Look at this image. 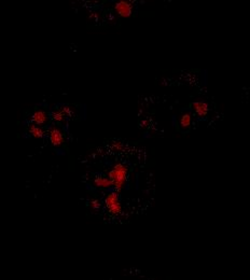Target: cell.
<instances>
[{
	"label": "cell",
	"instance_id": "1",
	"mask_svg": "<svg viewBox=\"0 0 250 280\" xmlns=\"http://www.w3.org/2000/svg\"><path fill=\"white\" fill-rule=\"evenodd\" d=\"M127 175H129V169H127V167L124 164L121 163L116 164L109 171L108 178L111 180L112 186H115L117 192H120L123 189L127 179Z\"/></svg>",
	"mask_w": 250,
	"mask_h": 280
},
{
	"label": "cell",
	"instance_id": "11",
	"mask_svg": "<svg viewBox=\"0 0 250 280\" xmlns=\"http://www.w3.org/2000/svg\"><path fill=\"white\" fill-rule=\"evenodd\" d=\"M90 206H91V208L92 209H99L100 207V200H97V199H92L91 200V204H90Z\"/></svg>",
	"mask_w": 250,
	"mask_h": 280
},
{
	"label": "cell",
	"instance_id": "10",
	"mask_svg": "<svg viewBox=\"0 0 250 280\" xmlns=\"http://www.w3.org/2000/svg\"><path fill=\"white\" fill-rule=\"evenodd\" d=\"M65 119V115L63 114L62 110H57L53 114V120H55L57 122H62Z\"/></svg>",
	"mask_w": 250,
	"mask_h": 280
},
{
	"label": "cell",
	"instance_id": "12",
	"mask_svg": "<svg viewBox=\"0 0 250 280\" xmlns=\"http://www.w3.org/2000/svg\"><path fill=\"white\" fill-rule=\"evenodd\" d=\"M112 148L117 151H122L123 150V145H122V142L120 141H116L114 142V145H112Z\"/></svg>",
	"mask_w": 250,
	"mask_h": 280
},
{
	"label": "cell",
	"instance_id": "3",
	"mask_svg": "<svg viewBox=\"0 0 250 280\" xmlns=\"http://www.w3.org/2000/svg\"><path fill=\"white\" fill-rule=\"evenodd\" d=\"M115 9L117 13L122 17H130L133 13V6L131 2L125 1V0H121L115 4Z\"/></svg>",
	"mask_w": 250,
	"mask_h": 280
},
{
	"label": "cell",
	"instance_id": "9",
	"mask_svg": "<svg viewBox=\"0 0 250 280\" xmlns=\"http://www.w3.org/2000/svg\"><path fill=\"white\" fill-rule=\"evenodd\" d=\"M180 125L183 129H188V127H190L191 125V115H183V116H181V119H180Z\"/></svg>",
	"mask_w": 250,
	"mask_h": 280
},
{
	"label": "cell",
	"instance_id": "6",
	"mask_svg": "<svg viewBox=\"0 0 250 280\" xmlns=\"http://www.w3.org/2000/svg\"><path fill=\"white\" fill-rule=\"evenodd\" d=\"M94 185L100 189H109L112 186V182L109 178L104 176H99L94 179Z\"/></svg>",
	"mask_w": 250,
	"mask_h": 280
},
{
	"label": "cell",
	"instance_id": "7",
	"mask_svg": "<svg viewBox=\"0 0 250 280\" xmlns=\"http://www.w3.org/2000/svg\"><path fill=\"white\" fill-rule=\"evenodd\" d=\"M47 119H48L47 114H46L45 111H42V110H38V111L35 112V114L33 115V121L35 122L36 124H38V125L45 124V123L47 122Z\"/></svg>",
	"mask_w": 250,
	"mask_h": 280
},
{
	"label": "cell",
	"instance_id": "8",
	"mask_svg": "<svg viewBox=\"0 0 250 280\" xmlns=\"http://www.w3.org/2000/svg\"><path fill=\"white\" fill-rule=\"evenodd\" d=\"M29 132H31L32 136L35 137V138H41L43 136L42 129L37 125H31V127H29Z\"/></svg>",
	"mask_w": 250,
	"mask_h": 280
},
{
	"label": "cell",
	"instance_id": "2",
	"mask_svg": "<svg viewBox=\"0 0 250 280\" xmlns=\"http://www.w3.org/2000/svg\"><path fill=\"white\" fill-rule=\"evenodd\" d=\"M105 205L111 214L119 215L122 214V205L117 193L112 192L108 194L105 198Z\"/></svg>",
	"mask_w": 250,
	"mask_h": 280
},
{
	"label": "cell",
	"instance_id": "4",
	"mask_svg": "<svg viewBox=\"0 0 250 280\" xmlns=\"http://www.w3.org/2000/svg\"><path fill=\"white\" fill-rule=\"evenodd\" d=\"M192 107H193L194 111L197 112L198 115H200V116H206V115H207L209 108H208V105L206 104V102L195 101L192 104Z\"/></svg>",
	"mask_w": 250,
	"mask_h": 280
},
{
	"label": "cell",
	"instance_id": "5",
	"mask_svg": "<svg viewBox=\"0 0 250 280\" xmlns=\"http://www.w3.org/2000/svg\"><path fill=\"white\" fill-rule=\"evenodd\" d=\"M50 139L54 146H61L64 142V137H63L62 132L58 129H56V127H54V129H52L50 132Z\"/></svg>",
	"mask_w": 250,
	"mask_h": 280
}]
</instances>
